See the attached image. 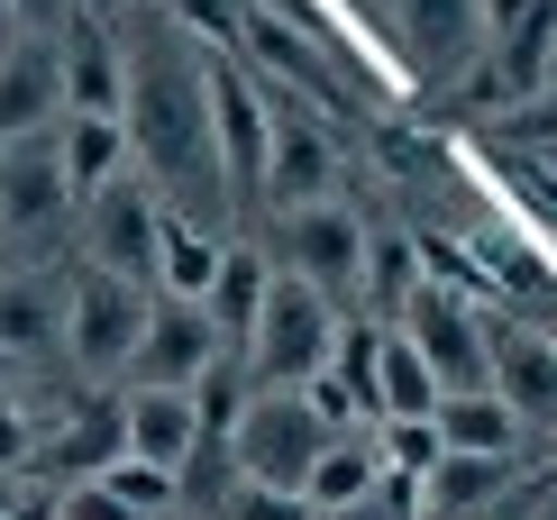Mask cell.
Listing matches in <instances>:
<instances>
[{
  "label": "cell",
  "mask_w": 557,
  "mask_h": 520,
  "mask_svg": "<svg viewBox=\"0 0 557 520\" xmlns=\"http://www.w3.org/2000/svg\"><path fill=\"white\" fill-rule=\"evenodd\" d=\"M120 128H128V156H147L156 164V193L183 174H201V156H211V120H201V74L183 55H128V110H120Z\"/></svg>",
  "instance_id": "6da1fadb"
},
{
  "label": "cell",
  "mask_w": 557,
  "mask_h": 520,
  "mask_svg": "<svg viewBox=\"0 0 557 520\" xmlns=\"http://www.w3.org/2000/svg\"><path fill=\"white\" fill-rule=\"evenodd\" d=\"M330 347H338V301H320L301 274L274 265L265 311H257V329H247V384L257 393H301L320 366H330Z\"/></svg>",
  "instance_id": "7a4b0ae2"
},
{
  "label": "cell",
  "mask_w": 557,
  "mask_h": 520,
  "mask_svg": "<svg viewBox=\"0 0 557 520\" xmlns=\"http://www.w3.org/2000/svg\"><path fill=\"white\" fill-rule=\"evenodd\" d=\"M147 311H156V293H137V283L101 274V265H74V283H64V338H55V347H64L83 374H128Z\"/></svg>",
  "instance_id": "3957f363"
},
{
  "label": "cell",
  "mask_w": 557,
  "mask_h": 520,
  "mask_svg": "<svg viewBox=\"0 0 557 520\" xmlns=\"http://www.w3.org/2000/svg\"><path fill=\"white\" fill-rule=\"evenodd\" d=\"M330 430L311 420L301 393H247L238 430H228V457H238V484H265V493H301V475L320 466Z\"/></svg>",
  "instance_id": "277c9868"
},
{
  "label": "cell",
  "mask_w": 557,
  "mask_h": 520,
  "mask_svg": "<svg viewBox=\"0 0 557 520\" xmlns=\"http://www.w3.org/2000/svg\"><path fill=\"white\" fill-rule=\"evenodd\" d=\"M83 220V265L137 283V293H156V238H165V193H156L147 174H120L101 201L74 210Z\"/></svg>",
  "instance_id": "5b68a950"
},
{
  "label": "cell",
  "mask_w": 557,
  "mask_h": 520,
  "mask_svg": "<svg viewBox=\"0 0 557 520\" xmlns=\"http://www.w3.org/2000/svg\"><path fill=\"white\" fill-rule=\"evenodd\" d=\"M274 247H284V274H301L320 301H347L366 283V220L347 201H311L274 220Z\"/></svg>",
  "instance_id": "8992f818"
},
{
  "label": "cell",
  "mask_w": 557,
  "mask_h": 520,
  "mask_svg": "<svg viewBox=\"0 0 557 520\" xmlns=\"http://www.w3.org/2000/svg\"><path fill=\"white\" fill-rule=\"evenodd\" d=\"M403 338H411V357L438 374V393H475L484 384V311H467L448 283H411L403 293Z\"/></svg>",
  "instance_id": "52a82bcc"
},
{
  "label": "cell",
  "mask_w": 557,
  "mask_h": 520,
  "mask_svg": "<svg viewBox=\"0 0 557 520\" xmlns=\"http://www.w3.org/2000/svg\"><path fill=\"white\" fill-rule=\"evenodd\" d=\"M220 357L228 347L201 301H156L147 329H137V357H128V393H193Z\"/></svg>",
  "instance_id": "ba28073f"
},
{
  "label": "cell",
  "mask_w": 557,
  "mask_h": 520,
  "mask_svg": "<svg viewBox=\"0 0 557 520\" xmlns=\"http://www.w3.org/2000/svg\"><path fill=\"white\" fill-rule=\"evenodd\" d=\"M201 120H211V156H220V174L257 193V183H265V156H274V120H265L257 83H247L238 64H201Z\"/></svg>",
  "instance_id": "9c48e42d"
},
{
  "label": "cell",
  "mask_w": 557,
  "mask_h": 520,
  "mask_svg": "<svg viewBox=\"0 0 557 520\" xmlns=\"http://www.w3.org/2000/svg\"><path fill=\"white\" fill-rule=\"evenodd\" d=\"M55 74H64V110L74 120H120L128 110V55L101 28V10H74L55 28Z\"/></svg>",
  "instance_id": "30bf717a"
},
{
  "label": "cell",
  "mask_w": 557,
  "mask_h": 520,
  "mask_svg": "<svg viewBox=\"0 0 557 520\" xmlns=\"http://www.w3.org/2000/svg\"><path fill=\"white\" fill-rule=\"evenodd\" d=\"M484 393L512 401L521 430H530V420H557V338L484 311Z\"/></svg>",
  "instance_id": "8fae6325"
},
{
  "label": "cell",
  "mask_w": 557,
  "mask_h": 520,
  "mask_svg": "<svg viewBox=\"0 0 557 520\" xmlns=\"http://www.w3.org/2000/svg\"><path fill=\"white\" fill-rule=\"evenodd\" d=\"M64 120V74H55V37H10L0 46V147H37Z\"/></svg>",
  "instance_id": "7c38bea8"
},
{
  "label": "cell",
  "mask_w": 557,
  "mask_h": 520,
  "mask_svg": "<svg viewBox=\"0 0 557 520\" xmlns=\"http://www.w3.org/2000/svg\"><path fill=\"white\" fill-rule=\"evenodd\" d=\"M74 220V193H64V174H55V156H46V137L37 147H0V238H55V228Z\"/></svg>",
  "instance_id": "4fadbf2b"
},
{
  "label": "cell",
  "mask_w": 557,
  "mask_h": 520,
  "mask_svg": "<svg viewBox=\"0 0 557 520\" xmlns=\"http://www.w3.org/2000/svg\"><path fill=\"white\" fill-rule=\"evenodd\" d=\"M193 447H201V411H193V393H120V457L165 466V475L183 484Z\"/></svg>",
  "instance_id": "5bb4252c"
},
{
  "label": "cell",
  "mask_w": 557,
  "mask_h": 520,
  "mask_svg": "<svg viewBox=\"0 0 557 520\" xmlns=\"http://www.w3.org/2000/svg\"><path fill=\"white\" fill-rule=\"evenodd\" d=\"M46 156H55V174H64V193H74V210H83V201H101L110 183H120L128 164H137L120 120H74V110L46 128Z\"/></svg>",
  "instance_id": "9a60e30c"
},
{
  "label": "cell",
  "mask_w": 557,
  "mask_h": 520,
  "mask_svg": "<svg viewBox=\"0 0 557 520\" xmlns=\"http://www.w3.org/2000/svg\"><path fill=\"white\" fill-rule=\"evenodd\" d=\"M375 493H384V447H375V430L330 438V447H320V466L301 475L311 520H320V511H357V503H375Z\"/></svg>",
  "instance_id": "2e32d148"
},
{
  "label": "cell",
  "mask_w": 557,
  "mask_h": 520,
  "mask_svg": "<svg viewBox=\"0 0 557 520\" xmlns=\"http://www.w3.org/2000/svg\"><path fill=\"white\" fill-rule=\"evenodd\" d=\"M257 193L274 201V220H284V210L330 201V137L301 128V120H274V156H265V183H257Z\"/></svg>",
  "instance_id": "e0dca14e"
},
{
  "label": "cell",
  "mask_w": 557,
  "mask_h": 520,
  "mask_svg": "<svg viewBox=\"0 0 557 520\" xmlns=\"http://www.w3.org/2000/svg\"><path fill=\"white\" fill-rule=\"evenodd\" d=\"M238 37H247V55H257L274 83L320 91V101H330V55H320V37H311V28H293L284 10H238Z\"/></svg>",
  "instance_id": "ac0fdd59"
},
{
  "label": "cell",
  "mask_w": 557,
  "mask_h": 520,
  "mask_svg": "<svg viewBox=\"0 0 557 520\" xmlns=\"http://www.w3.org/2000/svg\"><path fill=\"white\" fill-rule=\"evenodd\" d=\"M430 430H438V447H448V457H512V447H521V411H512V401H503V393H438V420H430Z\"/></svg>",
  "instance_id": "d6986e66"
},
{
  "label": "cell",
  "mask_w": 557,
  "mask_h": 520,
  "mask_svg": "<svg viewBox=\"0 0 557 520\" xmlns=\"http://www.w3.org/2000/svg\"><path fill=\"white\" fill-rule=\"evenodd\" d=\"M220 256H228V238H211L201 220L165 210V238H156V301H211Z\"/></svg>",
  "instance_id": "ffe728a7"
},
{
  "label": "cell",
  "mask_w": 557,
  "mask_h": 520,
  "mask_svg": "<svg viewBox=\"0 0 557 520\" xmlns=\"http://www.w3.org/2000/svg\"><path fill=\"white\" fill-rule=\"evenodd\" d=\"M64 338V293L46 274H10L0 283V357H46V347Z\"/></svg>",
  "instance_id": "44dd1931"
},
{
  "label": "cell",
  "mask_w": 557,
  "mask_h": 520,
  "mask_svg": "<svg viewBox=\"0 0 557 520\" xmlns=\"http://www.w3.org/2000/svg\"><path fill=\"white\" fill-rule=\"evenodd\" d=\"M265 283H274V256L265 247H228L220 256V283H211V329H220V347H247V329H257V311H265Z\"/></svg>",
  "instance_id": "7402d4cb"
},
{
  "label": "cell",
  "mask_w": 557,
  "mask_h": 520,
  "mask_svg": "<svg viewBox=\"0 0 557 520\" xmlns=\"http://www.w3.org/2000/svg\"><path fill=\"white\" fill-rule=\"evenodd\" d=\"M375 420H438V374L411 357L403 329L375 338Z\"/></svg>",
  "instance_id": "603a6c76"
},
{
  "label": "cell",
  "mask_w": 557,
  "mask_h": 520,
  "mask_svg": "<svg viewBox=\"0 0 557 520\" xmlns=\"http://www.w3.org/2000/svg\"><path fill=\"white\" fill-rule=\"evenodd\" d=\"M403 28L411 46L438 64V74H457V64L484 46V18H475V0H403Z\"/></svg>",
  "instance_id": "cb8c5ba5"
},
{
  "label": "cell",
  "mask_w": 557,
  "mask_h": 520,
  "mask_svg": "<svg viewBox=\"0 0 557 520\" xmlns=\"http://www.w3.org/2000/svg\"><path fill=\"white\" fill-rule=\"evenodd\" d=\"M421 484H430V520H457V511L494 503V493L512 484V457H448V447H438V466Z\"/></svg>",
  "instance_id": "d4e9b609"
},
{
  "label": "cell",
  "mask_w": 557,
  "mask_h": 520,
  "mask_svg": "<svg viewBox=\"0 0 557 520\" xmlns=\"http://www.w3.org/2000/svg\"><path fill=\"white\" fill-rule=\"evenodd\" d=\"M91 484H101V493H110V503H120L128 520H156V511H165L174 493H183V484L165 475V466H137V457H110V466H101Z\"/></svg>",
  "instance_id": "484cf974"
},
{
  "label": "cell",
  "mask_w": 557,
  "mask_h": 520,
  "mask_svg": "<svg viewBox=\"0 0 557 520\" xmlns=\"http://www.w3.org/2000/svg\"><path fill=\"white\" fill-rule=\"evenodd\" d=\"M375 447H384V475H430L438 466V430L430 420H375Z\"/></svg>",
  "instance_id": "4316f807"
},
{
  "label": "cell",
  "mask_w": 557,
  "mask_h": 520,
  "mask_svg": "<svg viewBox=\"0 0 557 520\" xmlns=\"http://www.w3.org/2000/svg\"><path fill=\"white\" fill-rule=\"evenodd\" d=\"M228 520H311L301 493H265V484H238L228 493Z\"/></svg>",
  "instance_id": "83f0119b"
},
{
  "label": "cell",
  "mask_w": 557,
  "mask_h": 520,
  "mask_svg": "<svg viewBox=\"0 0 557 520\" xmlns=\"http://www.w3.org/2000/svg\"><path fill=\"white\" fill-rule=\"evenodd\" d=\"M28 447H37L28 411H18V393H0V475H28Z\"/></svg>",
  "instance_id": "f1b7e54d"
},
{
  "label": "cell",
  "mask_w": 557,
  "mask_h": 520,
  "mask_svg": "<svg viewBox=\"0 0 557 520\" xmlns=\"http://www.w3.org/2000/svg\"><path fill=\"white\" fill-rule=\"evenodd\" d=\"M64 520H128V511L110 503L101 484H64Z\"/></svg>",
  "instance_id": "f546056e"
},
{
  "label": "cell",
  "mask_w": 557,
  "mask_h": 520,
  "mask_svg": "<svg viewBox=\"0 0 557 520\" xmlns=\"http://www.w3.org/2000/svg\"><path fill=\"white\" fill-rule=\"evenodd\" d=\"M64 18H74V0H18V28H37V37H55Z\"/></svg>",
  "instance_id": "4dcf8cb0"
},
{
  "label": "cell",
  "mask_w": 557,
  "mask_h": 520,
  "mask_svg": "<svg viewBox=\"0 0 557 520\" xmlns=\"http://www.w3.org/2000/svg\"><path fill=\"white\" fill-rule=\"evenodd\" d=\"M320 520H411V511H403V493H393V475H384L375 503H357V511H320Z\"/></svg>",
  "instance_id": "1f68e13d"
},
{
  "label": "cell",
  "mask_w": 557,
  "mask_h": 520,
  "mask_svg": "<svg viewBox=\"0 0 557 520\" xmlns=\"http://www.w3.org/2000/svg\"><path fill=\"white\" fill-rule=\"evenodd\" d=\"M10 37H28V28H18V0H0V46Z\"/></svg>",
  "instance_id": "d6a6232c"
},
{
  "label": "cell",
  "mask_w": 557,
  "mask_h": 520,
  "mask_svg": "<svg viewBox=\"0 0 557 520\" xmlns=\"http://www.w3.org/2000/svg\"><path fill=\"white\" fill-rule=\"evenodd\" d=\"M10 484H18V475H0V520H10Z\"/></svg>",
  "instance_id": "836d02e7"
},
{
  "label": "cell",
  "mask_w": 557,
  "mask_h": 520,
  "mask_svg": "<svg viewBox=\"0 0 557 520\" xmlns=\"http://www.w3.org/2000/svg\"><path fill=\"white\" fill-rule=\"evenodd\" d=\"M10 374H18V366H10V357H0V393H10Z\"/></svg>",
  "instance_id": "e575fe53"
},
{
  "label": "cell",
  "mask_w": 557,
  "mask_h": 520,
  "mask_svg": "<svg viewBox=\"0 0 557 520\" xmlns=\"http://www.w3.org/2000/svg\"><path fill=\"white\" fill-rule=\"evenodd\" d=\"M0 247H10V238H0Z\"/></svg>",
  "instance_id": "d590c367"
}]
</instances>
